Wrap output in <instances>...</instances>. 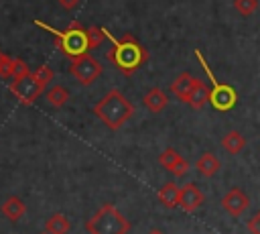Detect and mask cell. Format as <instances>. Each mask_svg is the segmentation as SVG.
I'll use <instances>...</instances> for the list:
<instances>
[{"mask_svg":"<svg viewBox=\"0 0 260 234\" xmlns=\"http://www.w3.org/2000/svg\"><path fill=\"white\" fill-rule=\"evenodd\" d=\"M106 39L112 41V47L108 51V59L114 63V67L124 73V75H132L136 73L148 59V51L136 41V37H132L130 33H126L124 37L116 39L110 31H106Z\"/></svg>","mask_w":260,"mask_h":234,"instance_id":"cell-1","label":"cell"},{"mask_svg":"<svg viewBox=\"0 0 260 234\" xmlns=\"http://www.w3.org/2000/svg\"><path fill=\"white\" fill-rule=\"evenodd\" d=\"M93 114L110 128V130H120L134 114V106L126 100V96L120 90H110L95 106Z\"/></svg>","mask_w":260,"mask_h":234,"instance_id":"cell-2","label":"cell"},{"mask_svg":"<svg viewBox=\"0 0 260 234\" xmlns=\"http://www.w3.org/2000/svg\"><path fill=\"white\" fill-rule=\"evenodd\" d=\"M35 24L41 26V28H45V31H49V33L55 37L57 49H59L65 57H69V59H75V57H79V55H83V53L89 51L87 33H85L87 28H85L79 20H71L65 31H57V28H53V26L41 22V20H35Z\"/></svg>","mask_w":260,"mask_h":234,"instance_id":"cell-3","label":"cell"},{"mask_svg":"<svg viewBox=\"0 0 260 234\" xmlns=\"http://www.w3.org/2000/svg\"><path fill=\"white\" fill-rule=\"evenodd\" d=\"M85 230L89 234H126L130 230V222L118 212L114 203H104L85 222Z\"/></svg>","mask_w":260,"mask_h":234,"instance_id":"cell-4","label":"cell"},{"mask_svg":"<svg viewBox=\"0 0 260 234\" xmlns=\"http://www.w3.org/2000/svg\"><path fill=\"white\" fill-rule=\"evenodd\" d=\"M195 57H197V61L201 63V67H203L207 79L211 81V87H209V104H211L217 112H228V110H232V108L236 106V102H238L236 90H234L230 83H223V81L215 79V75H213V71H211L207 59L203 57V53H201L199 49H195Z\"/></svg>","mask_w":260,"mask_h":234,"instance_id":"cell-5","label":"cell"},{"mask_svg":"<svg viewBox=\"0 0 260 234\" xmlns=\"http://www.w3.org/2000/svg\"><path fill=\"white\" fill-rule=\"evenodd\" d=\"M69 73L77 79L79 85H91L100 75H102V63L89 55V53H83L75 59H71L69 63Z\"/></svg>","mask_w":260,"mask_h":234,"instance_id":"cell-6","label":"cell"},{"mask_svg":"<svg viewBox=\"0 0 260 234\" xmlns=\"http://www.w3.org/2000/svg\"><path fill=\"white\" fill-rule=\"evenodd\" d=\"M10 94L24 106H30L39 100V96L45 92V87L39 83V79L32 75V71L24 77H18V79H12L10 85H8Z\"/></svg>","mask_w":260,"mask_h":234,"instance_id":"cell-7","label":"cell"},{"mask_svg":"<svg viewBox=\"0 0 260 234\" xmlns=\"http://www.w3.org/2000/svg\"><path fill=\"white\" fill-rule=\"evenodd\" d=\"M221 208H223L230 216L238 218V216H242V214L250 208V197H248V193H246L244 189L232 187V189L221 197Z\"/></svg>","mask_w":260,"mask_h":234,"instance_id":"cell-8","label":"cell"},{"mask_svg":"<svg viewBox=\"0 0 260 234\" xmlns=\"http://www.w3.org/2000/svg\"><path fill=\"white\" fill-rule=\"evenodd\" d=\"M205 195L203 191L199 189V185L195 183H187L183 187H179V206L185 210V212H195L201 208Z\"/></svg>","mask_w":260,"mask_h":234,"instance_id":"cell-9","label":"cell"},{"mask_svg":"<svg viewBox=\"0 0 260 234\" xmlns=\"http://www.w3.org/2000/svg\"><path fill=\"white\" fill-rule=\"evenodd\" d=\"M195 79H197V77H193L189 71L179 73V75L171 81V94H173L179 102L187 104V98H189V92H191V87H193Z\"/></svg>","mask_w":260,"mask_h":234,"instance_id":"cell-10","label":"cell"},{"mask_svg":"<svg viewBox=\"0 0 260 234\" xmlns=\"http://www.w3.org/2000/svg\"><path fill=\"white\" fill-rule=\"evenodd\" d=\"M142 104H144V108H146L148 112L158 114V112H162V110L167 108V104H169V96H167L165 90H160V87H150V90L144 94Z\"/></svg>","mask_w":260,"mask_h":234,"instance_id":"cell-11","label":"cell"},{"mask_svg":"<svg viewBox=\"0 0 260 234\" xmlns=\"http://www.w3.org/2000/svg\"><path fill=\"white\" fill-rule=\"evenodd\" d=\"M207 102H209V87L201 79H195V83L189 92V98H187V106H191L195 110H201Z\"/></svg>","mask_w":260,"mask_h":234,"instance_id":"cell-12","label":"cell"},{"mask_svg":"<svg viewBox=\"0 0 260 234\" xmlns=\"http://www.w3.org/2000/svg\"><path fill=\"white\" fill-rule=\"evenodd\" d=\"M195 167H197V171H199L203 177H213V175L219 173V169H221V161H219L213 153H203V155L197 159Z\"/></svg>","mask_w":260,"mask_h":234,"instance_id":"cell-13","label":"cell"},{"mask_svg":"<svg viewBox=\"0 0 260 234\" xmlns=\"http://www.w3.org/2000/svg\"><path fill=\"white\" fill-rule=\"evenodd\" d=\"M24 212H26V206H24V201H22L18 195H10V197L4 199V203H2V214H4V218H8L10 222H18V220L24 216Z\"/></svg>","mask_w":260,"mask_h":234,"instance_id":"cell-14","label":"cell"},{"mask_svg":"<svg viewBox=\"0 0 260 234\" xmlns=\"http://www.w3.org/2000/svg\"><path fill=\"white\" fill-rule=\"evenodd\" d=\"M244 147H246V138H244V134L238 132V130H230V132L223 134V138H221V149H223L228 155H238L240 151H244Z\"/></svg>","mask_w":260,"mask_h":234,"instance_id":"cell-15","label":"cell"},{"mask_svg":"<svg viewBox=\"0 0 260 234\" xmlns=\"http://www.w3.org/2000/svg\"><path fill=\"white\" fill-rule=\"evenodd\" d=\"M69 228H71V222H69L67 216L61 214V212L49 216L47 222H45V232H47V234H67Z\"/></svg>","mask_w":260,"mask_h":234,"instance_id":"cell-16","label":"cell"},{"mask_svg":"<svg viewBox=\"0 0 260 234\" xmlns=\"http://www.w3.org/2000/svg\"><path fill=\"white\" fill-rule=\"evenodd\" d=\"M158 201L165 206V208H177L179 206V187L169 181L165 183L160 189H158Z\"/></svg>","mask_w":260,"mask_h":234,"instance_id":"cell-17","label":"cell"},{"mask_svg":"<svg viewBox=\"0 0 260 234\" xmlns=\"http://www.w3.org/2000/svg\"><path fill=\"white\" fill-rule=\"evenodd\" d=\"M47 102L53 106V108H63L67 102H69V90L65 85H53L47 90L45 94Z\"/></svg>","mask_w":260,"mask_h":234,"instance_id":"cell-18","label":"cell"},{"mask_svg":"<svg viewBox=\"0 0 260 234\" xmlns=\"http://www.w3.org/2000/svg\"><path fill=\"white\" fill-rule=\"evenodd\" d=\"M85 33H87V45H89V49H95V47H100L106 41V28L104 26H89Z\"/></svg>","mask_w":260,"mask_h":234,"instance_id":"cell-19","label":"cell"},{"mask_svg":"<svg viewBox=\"0 0 260 234\" xmlns=\"http://www.w3.org/2000/svg\"><path fill=\"white\" fill-rule=\"evenodd\" d=\"M179 157H181V155H179L173 147H169V149H165V151L158 155V163H160V167H165V169H169V171H171Z\"/></svg>","mask_w":260,"mask_h":234,"instance_id":"cell-20","label":"cell"},{"mask_svg":"<svg viewBox=\"0 0 260 234\" xmlns=\"http://www.w3.org/2000/svg\"><path fill=\"white\" fill-rule=\"evenodd\" d=\"M28 73H30V69H28V65L24 63V59H20V57H12L10 77H12V79H18V77H24V75H28Z\"/></svg>","mask_w":260,"mask_h":234,"instance_id":"cell-21","label":"cell"},{"mask_svg":"<svg viewBox=\"0 0 260 234\" xmlns=\"http://www.w3.org/2000/svg\"><path fill=\"white\" fill-rule=\"evenodd\" d=\"M32 75L39 79V83H41L43 87H47V85L53 81V77H55V73H53V69H51L49 65H39V67L32 71Z\"/></svg>","mask_w":260,"mask_h":234,"instance_id":"cell-22","label":"cell"},{"mask_svg":"<svg viewBox=\"0 0 260 234\" xmlns=\"http://www.w3.org/2000/svg\"><path fill=\"white\" fill-rule=\"evenodd\" d=\"M234 8L238 10V14L250 16L258 8V0H234Z\"/></svg>","mask_w":260,"mask_h":234,"instance_id":"cell-23","label":"cell"},{"mask_svg":"<svg viewBox=\"0 0 260 234\" xmlns=\"http://www.w3.org/2000/svg\"><path fill=\"white\" fill-rule=\"evenodd\" d=\"M187 171H189V161L181 155L179 159H177V163L173 165V169H171V173L175 175V177H183V175H187Z\"/></svg>","mask_w":260,"mask_h":234,"instance_id":"cell-24","label":"cell"},{"mask_svg":"<svg viewBox=\"0 0 260 234\" xmlns=\"http://www.w3.org/2000/svg\"><path fill=\"white\" fill-rule=\"evenodd\" d=\"M10 67H12V57H8L4 51H0V77L8 79L10 77Z\"/></svg>","mask_w":260,"mask_h":234,"instance_id":"cell-25","label":"cell"},{"mask_svg":"<svg viewBox=\"0 0 260 234\" xmlns=\"http://www.w3.org/2000/svg\"><path fill=\"white\" fill-rule=\"evenodd\" d=\"M248 230H250L252 234H260V212L248 222Z\"/></svg>","mask_w":260,"mask_h":234,"instance_id":"cell-26","label":"cell"},{"mask_svg":"<svg viewBox=\"0 0 260 234\" xmlns=\"http://www.w3.org/2000/svg\"><path fill=\"white\" fill-rule=\"evenodd\" d=\"M59 4H61V8H65V10H73V8L79 4V0H59Z\"/></svg>","mask_w":260,"mask_h":234,"instance_id":"cell-27","label":"cell"},{"mask_svg":"<svg viewBox=\"0 0 260 234\" xmlns=\"http://www.w3.org/2000/svg\"><path fill=\"white\" fill-rule=\"evenodd\" d=\"M148 234H165V232H162V230H158V228H152Z\"/></svg>","mask_w":260,"mask_h":234,"instance_id":"cell-28","label":"cell"},{"mask_svg":"<svg viewBox=\"0 0 260 234\" xmlns=\"http://www.w3.org/2000/svg\"><path fill=\"white\" fill-rule=\"evenodd\" d=\"M43 234H47V232H43Z\"/></svg>","mask_w":260,"mask_h":234,"instance_id":"cell-29","label":"cell"}]
</instances>
